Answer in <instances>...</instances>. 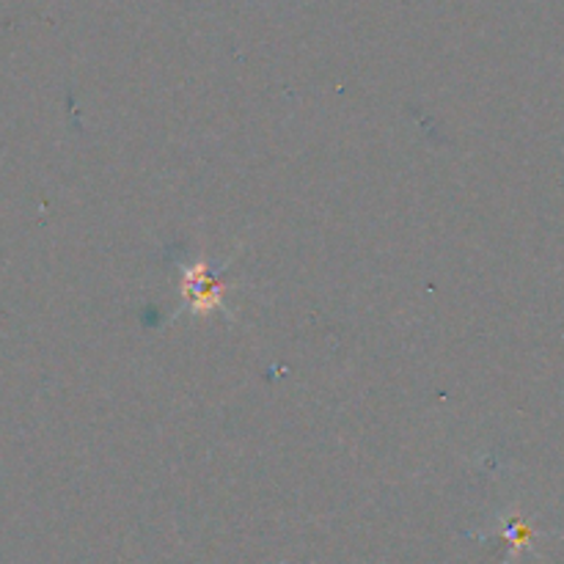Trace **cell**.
I'll list each match as a JSON object with an SVG mask.
<instances>
[{
	"mask_svg": "<svg viewBox=\"0 0 564 564\" xmlns=\"http://www.w3.org/2000/svg\"><path fill=\"white\" fill-rule=\"evenodd\" d=\"M182 297L187 301V306L196 314H207L220 308L224 303V284L218 281V275L209 273L207 264H196L185 273V281H182Z\"/></svg>",
	"mask_w": 564,
	"mask_h": 564,
	"instance_id": "6da1fadb",
	"label": "cell"
}]
</instances>
